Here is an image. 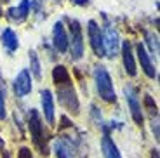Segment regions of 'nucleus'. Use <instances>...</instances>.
Returning a JSON list of instances; mask_svg holds the SVG:
<instances>
[{
  "label": "nucleus",
  "mask_w": 160,
  "mask_h": 158,
  "mask_svg": "<svg viewBox=\"0 0 160 158\" xmlns=\"http://www.w3.org/2000/svg\"><path fill=\"white\" fill-rule=\"evenodd\" d=\"M30 0H21V4L18 5V7H12L11 11H9V17H11V21H16V23H23L26 17H28L30 14Z\"/></svg>",
  "instance_id": "4468645a"
},
{
  "label": "nucleus",
  "mask_w": 160,
  "mask_h": 158,
  "mask_svg": "<svg viewBox=\"0 0 160 158\" xmlns=\"http://www.w3.org/2000/svg\"><path fill=\"white\" fill-rule=\"evenodd\" d=\"M73 4H77V5H87L91 0H72Z\"/></svg>",
  "instance_id": "393cba45"
},
{
  "label": "nucleus",
  "mask_w": 160,
  "mask_h": 158,
  "mask_svg": "<svg viewBox=\"0 0 160 158\" xmlns=\"http://www.w3.org/2000/svg\"><path fill=\"white\" fill-rule=\"evenodd\" d=\"M52 148H54L56 158H73V150L66 139H56Z\"/></svg>",
  "instance_id": "2eb2a0df"
},
{
  "label": "nucleus",
  "mask_w": 160,
  "mask_h": 158,
  "mask_svg": "<svg viewBox=\"0 0 160 158\" xmlns=\"http://www.w3.org/2000/svg\"><path fill=\"white\" fill-rule=\"evenodd\" d=\"M68 49L72 51V59L78 61L84 56V37H82V28L80 23L73 19L70 23V38H68Z\"/></svg>",
  "instance_id": "7ed1b4c3"
},
{
  "label": "nucleus",
  "mask_w": 160,
  "mask_h": 158,
  "mask_svg": "<svg viewBox=\"0 0 160 158\" xmlns=\"http://www.w3.org/2000/svg\"><path fill=\"white\" fill-rule=\"evenodd\" d=\"M30 68H32V73L35 75V78H42V71H40V61H38V56H37L35 51L30 52Z\"/></svg>",
  "instance_id": "6ab92c4d"
},
{
  "label": "nucleus",
  "mask_w": 160,
  "mask_h": 158,
  "mask_svg": "<svg viewBox=\"0 0 160 158\" xmlns=\"http://www.w3.org/2000/svg\"><path fill=\"white\" fill-rule=\"evenodd\" d=\"M103 45H104V54L108 57H115L118 54L120 37H118V32L112 24H106V30H104V35H103Z\"/></svg>",
  "instance_id": "423d86ee"
},
{
  "label": "nucleus",
  "mask_w": 160,
  "mask_h": 158,
  "mask_svg": "<svg viewBox=\"0 0 160 158\" xmlns=\"http://www.w3.org/2000/svg\"><path fill=\"white\" fill-rule=\"evenodd\" d=\"M0 16H2V9H0Z\"/></svg>",
  "instance_id": "c85d7f7f"
},
{
  "label": "nucleus",
  "mask_w": 160,
  "mask_h": 158,
  "mask_svg": "<svg viewBox=\"0 0 160 158\" xmlns=\"http://www.w3.org/2000/svg\"><path fill=\"white\" fill-rule=\"evenodd\" d=\"M0 151H4V141L0 139Z\"/></svg>",
  "instance_id": "cd10ccee"
},
{
  "label": "nucleus",
  "mask_w": 160,
  "mask_h": 158,
  "mask_svg": "<svg viewBox=\"0 0 160 158\" xmlns=\"http://www.w3.org/2000/svg\"><path fill=\"white\" fill-rule=\"evenodd\" d=\"M146 42L150 45V51L153 54H158V37L153 35V33H146Z\"/></svg>",
  "instance_id": "aec40b11"
},
{
  "label": "nucleus",
  "mask_w": 160,
  "mask_h": 158,
  "mask_svg": "<svg viewBox=\"0 0 160 158\" xmlns=\"http://www.w3.org/2000/svg\"><path fill=\"white\" fill-rule=\"evenodd\" d=\"M40 101H42V111H44V116L47 120V123L54 125V96L49 89H44V91L40 92Z\"/></svg>",
  "instance_id": "9d476101"
},
{
  "label": "nucleus",
  "mask_w": 160,
  "mask_h": 158,
  "mask_svg": "<svg viewBox=\"0 0 160 158\" xmlns=\"http://www.w3.org/2000/svg\"><path fill=\"white\" fill-rule=\"evenodd\" d=\"M28 129L37 150L42 155H47L49 148H47V137H45V129H44V123H42V116L37 110H30L28 113Z\"/></svg>",
  "instance_id": "f257e3e1"
},
{
  "label": "nucleus",
  "mask_w": 160,
  "mask_h": 158,
  "mask_svg": "<svg viewBox=\"0 0 160 158\" xmlns=\"http://www.w3.org/2000/svg\"><path fill=\"white\" fill-rule=\"evenodd\" d=\"M2 158H11V155H9L7 151L4 150V151H2Z\"/></svg>",
  "instance_id": "bb28decb"
},
{
  "label": "nucleus",
  "mask_w": 160,
  "mask_h": 158,
  "mask_svg": "<svg viewBox=\"0 0 160 158\" xmlns=\"http://www.w3.org/2000/svg\"><path fill=\"white\" fill-rule=\"evenodd\" d=\"M101 151H103V156L104 158H122L118 151V146L115 144L112 137H110L108 132H104L103 137H101Z\"/></svg>",
  "instance_id": "ddd939ff"
},
{
  "label": "nucleus",
  "mask_w": 160,
  "mask_h": 158,
  "mask_svg": "<svg viewBox=\"0 0 160 158\" xmlns=\"http://www.w3.org/2000/svg\"><path fill=\"white\" fill-rule=\"evenodd\" d=\"M5 118V97H4V91L0 89V120Z\"/></svg>",
  "instance_id": "4be33fe9"
},
{
  "label": "nucleus",
  "mask_w": 160,
  "mask_h": 158,
  "mask_svg": "<svg viewBox=\"0 0 160 158\" xmlns=\"http://www.w3.org/2000/svg\"><path fill=\"white\" fill-rule=\"evenodd\" d=\"M4 2H7V0H4Z\"/></svg>",
  "instance_id": "c756f323"
},
{
  "label": "nucleus",
  "mask_w": 160,
  "mask_h": 158,
  "mask_svg": "<svg viewBox=\"0 0 160 158\" xmlns=\"http://www.w3.org/2000/svg\"><path fill=\"white\" fill-rule=\"evenodd\" d=\"M18 158H33L32 150L28 146H21L19 151H18Z\"/></svg>",
  "instance_id": "412c9836"
},
{
  "label": "nucleus",
  "mask_w": 160,
  "mask_h": 158,
  "mask_svg": "<svg viewBox=\"0 0 160 158\" xmlns=\"http://www.w3.org/2000/svg\"><path fill=\"white\" fill-rule=\"evenodd\" d=\"M52 44L56 47L58 52L64 54L68 51V35H66V30H64V24L61 21H58L54 24V30H52Z\"/></svg>",
  "instance_id": "6e6552de"
},
{
  "label": "nucleus",
  "mask_w": 160,
  "mask_h": 158,
  "mask_svg": "<svg viewBox=\"0 0 160 158\" xmlns=\"http://www.w3.org/2000/svg\"><path fill=\"white\" fill-rule=\"evenodd\" d=\"M125 92V99H127V104H129V110H131V116L132 120H134V123L136 125H143V110H141V103L139 99H138V92L134 91V87H131V85H127V87L124 89Z\"/></svg>",
  "instance_id": "39448f33"
},
{
  "label": "nucleus",
  "mask_w": 160,
  "mask_h": 158,
  "mask_svg": "<svg viewBox=\"0 0 160 158\" xmlns=\"http://www.w3.org/2000/svg\"><path fill=\"white\" fill-rule=\"evenodd\" d=\"M136 54H138V59H139L141 68H143L144 73H146L150 78H157V68L153 66L152 59H150V54L146 52V49H144L141 44L136 47Z\"/></svg>",
  "instance_id": "f8f14e48"
},
{
  "label": "nucleus",
  "mask_w": 160,
  "mask_h": 158,
  "mask_svg": "<svg viewBox=\"0 0 160 158\" xmlns=\"http://www.w3.org/2000/svg\"><path fill=\"white\" fill-rule=\"evenodd\" d=\"M87 35H89V42H91V47L94 51V54L98 57L104 56V45H103V33H101V28L96 21H89L87 24Z\"/></svg>",
  "instance_id": "0eeeda50"
},
{
  "label": "nucleus",
  "mask_w": 160,
  "mask_h": 158,
  "mask_svg": "<svg viewBox=\"0 0 160 158\" xmlns=\"http://www.w3.org/2000/svg\"><path fill=\"white\" fill-rule=\"evenodd\" d=\"M143 108H144V110H146V111L150 113V116H152V118H157V116H158V108H157V103L153 101V97H152L150 94H146V96H144Z\"/></svg>",
  "instance_id": "a211bd4d"
},
{
  "label": "nucleus",
  "mask_w": 160,
  "mask_h": 158,
  "mask_svg": "<svg viewBox=\"0 0 160 158\" xmlns=\"http://www.w3.org/2000/svg\"><path fill=\"white\" fill-rule=\"evenodd\" d=\"M122 59H124V68L129 77H136V63H134V54H132V45L129 40L122 44Z\"/></svg>",
  "instance_id": "9b49d317"
},
{
  "label": "nucleus",
  "mask_w": 160,
  "mask_h": 158,
  "mask_svg": "<svg viewBox=\"0 0 160 158\" xmlns=\"http://www.w3.org/2000/svg\"><path fill=\"white\" fill-rule=\"evenodd\" d=\"M2 44H4V47H5L7 52L18 51V47H19V40H18V35L12 32L11 28L4 30V33H2Z\"/></svg>",
  "instance_id": "dca6fc26"
},
{
  "label": "nucleus",
  "mask_w": 160,
  "mask_h": 158,
  "mask_svg": "<svg viewBox=\"0 0 160 158\" xmlns=\"http://www.w3.org/2000/svg\"><path fill=\"white\" fill-rule=\"evenodd\" d=\"M52 80H54V83H56V87L58 85H68V83H72L68 70H66L63 64H58V66L52 70Z\"/></svg>",
  "instance_id": "f3484780"
},
{
  "label": "nucleus",
  "mask_w": 160,
  "mask_h": 158,
  "mask_svg": "<svg viewBox=\"0 0 160 158\" xmlns=\"http://www.w3.org/2000/svg\"><path fill=\"white\" fill-rule=\"evenodd\" d=\"M94 82H96V89H98L99 97L103 101H106V103H115L117 94H115V89H113L112 77H110V73L106 71V68L103 64H98L94 68Z\"/></svg>",
  "instance_id": "f03ea898"
},
{
  "label": "nucleus",
  "mask_w": 160,
  "mask_h": 158,
  "mask_svg": "<svg viewBox=\"0 0 160 158\" xmlns=\"http://www.w3.org/2000/svg\"><path fill=\"white\" fill-rule=\"evenodd\" d=\"M92 115H94V122L98 123V125H103V120H101V113H98V108L94 106V104H92Z\"/></svg>",
  "instance_id": "5701e85b"
},
{
  "label": "nucleus",
  "mask_w": 160,
  "mask_h": 158,
  "mask_svg": "<svg viewBox=\"0 0 160 158\" xmlns=\"http://www.w3.org/2000/svg\"><path fill=\"white\" fill-rule=\"evenodd\" d=\"M153 125H152V131H153V134H155V139L158 141V120L157 118H153Z\"/></svg>",
  "instance_id": "b1692460"
},
{
  "label": "nucleus",
  "mask_w": 160,
  "mask_h": 158,
  "mask_svg": "<svg viewBox=\"0 0 160 158\" xmlns=\"http://www.w3.org/2000/svg\"><path fill=\"white\" fill-rule=\"evenodd\" d=\"M150 158H158V150H152V156Z\"/></svg>",
  "instance_id": "a878e982"
},
{
  "label": "nucleus",
  "mask_w": 160,
  "mask_h": 158,
  "mask_svg": "<svg viewBox=\"0 0 160 158\" xmlns=\"http://www.w3.org/2000/svg\"><path fill=\"white\" fill-rule=\"evenodd\" d=\"M14 92L18 97H24L26 94L32 92V75L28 70L19 71V75L14 80Z\"/></svg>",
  "instance_id": "1a4fd4ad"
},
{
  "label": "nucleus",
  "mask_w": 160,
  "mask_h": 158,
  "mask_svg": "<svg viewBox=\"0 0 160 158\" xmlns=\"http://www.w3.org/2000/svg\"><path fill=\"white\" fill-rule=\"evenodd\" d=\"M58 101L68 111L78 113V108H80L78 97H77V92L72 83H68V85H58Z\"/></svg>",
  "instance_id": "20e7f679"
}]
</instances>
